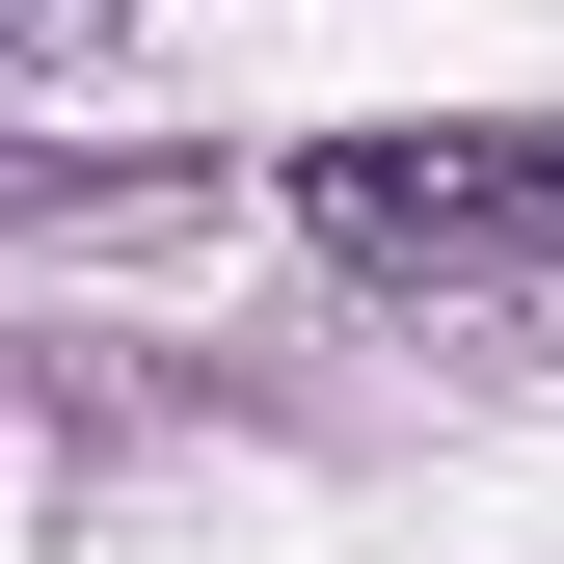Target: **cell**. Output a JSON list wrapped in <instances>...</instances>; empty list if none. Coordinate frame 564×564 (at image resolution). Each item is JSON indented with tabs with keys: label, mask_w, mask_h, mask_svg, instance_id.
I'll use <instances>...</instances> for the list:
<instances>
[{
	"label": "cell",
	"mask_w": 564,
	"mask_h": 564,
	"mask_svg": "<svg viewBox=\"0 0 564 564\" xmlns=\"http://www.w3.org/2000/svg\"><path fill=\"white\" fill-rule=\"evenodd\" d=\"M296 216L403 296H484V269H564V134H323Z\"/></svg>",
	"instance_id": "1"
}]
</instances>
